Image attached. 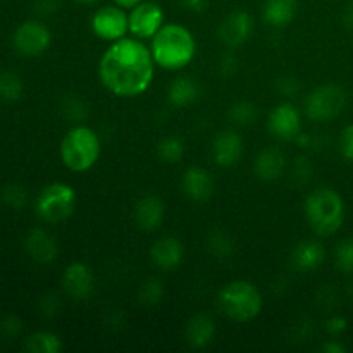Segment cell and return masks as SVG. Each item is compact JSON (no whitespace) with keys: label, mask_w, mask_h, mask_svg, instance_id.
<instances>
[{"label":"cell","mask_w":353,"mask_h":353,"mask_svg":"<svg viewBox=\"0 0 353 353\" xmlns=\"http://www.w3.org/2000/svg\"><path fill=\"white\" fill-rule=\"evenodd\" d=\"M154 55L143 40L124 37L112 41L99 62V78L105 90L121 99L140 97L152 86L155 76Z\"/></svg>","instance_id":"obj_1"},{"label":"cell","mask_w":353,"mask_h":353,"mask_svg":"<svg viewBox=\"0 0 353 353\" xmlns=\"http://www.w3.org/2000/svg\"><path fill=\"white\" fill-rule=\"evenodd\" d=\"M157 68L179 71L192 64L196 55V41L192 31L178 23H165L150 41Z\"/></svg>","instance_id":"obj_2"},{"label":"cell","mask_w":353,"mask_h":353,"mask_svg":"<svg viewBox=\"0 0 353 353\" xmlns=\"http://www.w3.org/2000/svg\"><path fill=\"white\" fill-rule=\"evenodd\" d=\"M305 217L314 233L319 236H333L345 221L343 196L333 188H317L305 199Z\"/></svg>","instance_id":"obj_3"},{"label":"cell","mask_w":353,"mask_h":353,"mask_svg":"<svg viewBox=\"0 0 353 353\" xmlns=\"http://www.w3.org/2000/svg\"><path fill=\"white\" fill-rule=\"evenodd\" d=\"M59 152L64 168L72 172H86L99 162L102 141L95 130L78 124L64 134Z\"/></svg>","instance_id":"obj_4"},{"label":"cell","mask_w":353,"mask_h":353,"mask_svg":"<svg viewBox=\"0 0 353 353\" xmlns=\"http://www.w3.org/2000/svg\"><path fill=\"white\" fill-rule=\"evenodd\" d=\"M217 305L228 319L234 323H250L261 316L264 299L261 290L254 283L236 279L226 283L221 288L217 295Z\"/></svg>","instance_id":"obj_5"},{"label":"cell","mask_w":353,"mask_h":353,"mask_svg":"<svg viewBox=\"0 0 353 353\" xmlns=\"http://www.w3.org/2000/svg\"><path fill=\"white\" fill-rule=\"evenodd\" d=\"M76 203L78 195L74 188L68 183L55 181L41 188L34 200V210L43 223L57 224L64 223L74 214Z\"/></svg>","instance_id":"obj_6"},{"label":"cell","mask_w":353,"mask_h":353,"mask_svg":"<svg viewBox=\"0 0 353 353\" xmlns=\"http://www.w3.org/2000/svg\"><path fill=\"white\" fill-rule=\"evenodd\" d=\"M347 105V92L340 85H321L305 99V114L312 121H331L340 116Z\"/></svg>","instance_id":"obj_7"},{"label":"cell","mask_w":353,"mask_h":353,"mask_svg":"<svg viewBox=\"0 0 353 353\" xmlns=\"http://www.w3.org/2000/svg\"><path fill=\"white\" fill-rule=\"evenodd\" d=\"M92 31L100 40L109 43L121 40L130 33V17L126 9L119 6H103L92 16Z\"/></svg>","instance_id":"obj_8"},{"label":"cell","mask_w":353,"mask_h":353,"mask_svg":"<svg viewBox=\"0 0 353 353\" xmlns=\"http://www.w3.org/2000/svg\"><path fill=\"white\" fill-rule=\"evenodd\" d=\"M52 43V33L40 21H26L19 24L12 34V45L24 57H38L45 54Z\"/></svg>","instance_id":"obj_9"},{"label":"cell","mask_w":353,"mask_h":353,"mask_svg":"<svg viewBox=\"0 0 353 353\" xmlns=\"http://www.w3.org/2000/svg\"><path fill=\"white\" fill-rule=\"evenodd\" d=\"M130 34L140 40H152L165 24V14L159 3L143 0L130 10Z\"/></svg>","instance_id":"obj_10"},{"label":"cell","mask_w":353,"mask_h":353,"mask_svg":"<svg viewBox=\"0 0 353 353\" xmlns=\"http://www.w3.org/2000/svg\"><path fill=\"white\" fill-rule=\"evenodd\" d=\"M62 288L69 299L86 302L95 293V274L85 262H72L62 272Z\"/></svg>","instance_id":"obj_11"},{"label":"cell","mask_w":353,"mask_h":353,"mask_svg":"<svg viewBox=\"0 0 353 353\" xmlns=\"http://www.w3.org/2000/svg\"><path fill=\"white\" fill-rule=\"evenodd\" d=\"M268 130L278 140H296V137L302 133V114L293 103H279L269 114Z\"/></svg>","instance_id":"obj_12"},{"label":"cell","mask_w":353,"mask_h":353,"mask_svg":"<svg viewBox=\"0 0 353 353\" xmlns=\"http://www.w3.org/2000/svg\"><path fill=\"white\" fill-rule=\"evenodd\" d=\"M254 33V17L245 10H234L228 14L217 30V37L223 41L224 47L238 48L250 40Z\"/></svg>","instance_id":"obj_13"},{"label":"cell","mask_w":353,"mask_h":353,"mask_svg":"<svg viewBox=\"0 0 353 353\" xmlns=\"http://www.w3.org/2000/svg\"><path fill=\"white\" fill-rule=\"evenodd\" d=\"M24 250L30 255L31 261L40 265L54 264L59 257L57 240L41 228H33L24 236Z\"/></svg>","instance_id":"obj_14"},{"label":"cell","mask_w":353,"mask_h":353,"mask_svg":"<svg viewBox=\"0 0 353 353\" xmlns=\"http://www.w3.org/2000/svg\"><path fill=\"white\" fill-rule=\"evenodd\" d=\"M212 159L219 168H233L243 157V138L233 130H224L212 141Z\"/></svg>","instance_id":"obj_15"},{"label":"cell","mask_w":353,"mask_h":353,"mask_svg":"<svg viewBox=\"0 0 353 353\" xmlns=\"http://www.w3.org/2000/svg\"><path fill=\"white\" fill-rule=\"evenodd\" d=\"M133 217L137 226L145 233L157 231L165 219L164 200L157 195H143L134 203Z\"/></svg>","instance_id":"obj_16"},{"label":"cell","mask_w":353,"mask_h":353,"mask_svg":"<svg viewBox=\"0 0 353 353\" xmlns=\"http://www.w3.org/2000/svg\"><path fill=\"white\" fill-rule=\"evenodd\" d=\"M150 261L161 271H174L185 259L183 243L174 236H162L155 240L150 247Z\"/></svg>","instance_id":"obj_17"},{"label":"cell","mask_w":353,"mask_h":353,"mask_svg":"<svg viewBox=\"0 0 353 353\" xmlns=\"http://www.w3.org/2000/svg\"><path fill=\"white\" fill-rule=\"evenodd\" d=\"M181 190L186 199L193 200V202H207L214 195L216 183L207 169L200 168V165H192L183 172Z\"/></svg>","instance_id":"obj_18"},{"label":"cell","mask_w":353,"mask_h":353,"mask_svg":"<svg viewBox=\"0 0 353 353\" xmlns=\"http://www.w3.org/2000/svg\"><path fill=\"white\" fill-rule=\"evenodd\" d=\"M216 338V323L205 312H199L188 319L185 326V340L195 350L209 347Z\"/></svg>","instance_id":"obj_19"},{"label":"cell","mask_w":353,"mask_h":353,"mask_svg":"<svg viewBox=\"0 0 353 353\" xmlns=\"http://www.w3.org/2000/svg\"><path fill=\"white\" fill-rule=\"evenodd\" d=\"M286 155L279 148L268 147L257 154L254 161V172L262 181H276L286 171Z\"/></svg>","instance_id":"obj_20"},{"label":"cell","mask_w":353,"mask_h":353,"mask_svg":"<svg viewBox=\"0 0 353 353\" xmlns=\"http://www.w3.org/2000/svg\"><path fill=\"white\" fill-rule=\"evenodd\" d=\"M326 261V248L316 240L300 241L292 252V265L299 272H314Z\"/></svg>","instance_id":"obj_21"},{"label":"cell","mask_w":353,"mask_h":353,"mask_svg":"<svg viewBox=\"0 0 353 353\" xmlns=\"http://www.w3.org/2000/svg\"><path fill=\"white\" fill-rule=\"evenodd\" d=\"M299 0H264L262 6V19L268 26L286 28L296 16Z\"/></svg>","instance_id":"obj_22"},{"label":"cell","mask_w":353,"mask_h":353,"mask_svg":"<svg viewBox=\"0 0 353 353\" xmlns=\"http://www.w3.org/2000/svg\"><path fill=\"white\" fill-rule=\"evenodd\" d=\"M200 92L202 90H200L196 79L190 78V76H179V78L172 79L171 85H169L168 102L178 109H185V107L192 105L199 100Z\"/></svg>","instance_id":"obj_23"},{"label":"cell","mask_w":353,"mask_h":353,"mask_svg":"<svg viewBox=\"0 0 353 353\" xmlns=\"http://www.w3.org/2000/svg\"><path fill=\"white\" fill-rule=\"evenodd\" d=\"M24 348L31 353H59L64 348L62 340L50 331H38L24 341Z\"/></svg>","instance_id":"obj_24"},{"label":"cell","mask_w":353,"mask_h":353,"mask_svg":"<svg viewBox=\"0 0 353 353\" xmlns=\"http://www.w3.org/2000/svg\"><path fill=\"white\" fill-rule=\"evenodd\" d=\"M207 248L214 257L230 259L231 255H234L236 245H234V240L230 233H226L224 230H214L207 236Z\"/></svg>","instance_id":"obj_25"},{"label":"cell","mask_w":353,"mask_h":353,"mask_svg":"<svg viewBox=\"0 0 353 353\" xmlns=\"http://www.w3.org/2000/svg\"><path fill=\"white\" fill-rule=\"evenodd\" d=\"M24 81L17 72L0 71V100L3 102H16L23 97Z\"/></svg>","instance_id":"obj_26"},{"label":"cell","mask_w":353,"mask_h":353,"mask_svg":"<svg viewBox=\"0 0 353 353\" xmlns=\"http://www.w3.org/2000/svg\"><path fill=\"white\" fill-rule=\"evenodd\" d=\"M185 143L178 137H165L157 143V157L165 164H178L185 157Z\"/></svg>","instance_id":"obj_27"},{"label":"cell","mask_w":353,"mask_h":353,"mask_svg":"<svg viewBox=\"0 0 353 353\" xmlns=\"http://www.w3.org/2000/svg\"><path fill=\"white\" fill-rule=\"evenodd\" d=\"M164 293H165V288L164 285H162L161 279L148 278L140 285V288H138L137 292V296H138V302H140L141 305L154 307L157 305V303H161V300L164 299Z\"/></svg>","instance_id":"obj_28"},{"label":"cell","mask_w":353,"mask_h":353,"mask_svg":"<svg viewBox=\"0 0 353 353\" xmlns=\"http://www.w3.org/2000/svg\"><path fill=\"white\" fill-rule=\"evenodd\" d=\"M231 123L238 124V126H250L255 123L259 116V109L254 102L248 100H238V102L231 103L230 110H228Z\"/></svg>","instance_id":"obj_29"},{"label":"cell","mask_w":353,"mask_h":353,"mask_svg":"<svg viewBox=\"0 0 353 353\" xmlns=\"http://www.w3.org/2000/svg\"><path fill=\"white\" fill-rule=\"evenodd\" d=\"M334 264L343 274H353V238H345L334 250Z\"/></svg>","instance_id":"obj_30"},{"label":"cell","mask_w":353,"mask_h":353,"mask_svg":"<svg viewBox=\"0 0 353 353\" xmlns=\"http://www.w3.org/2000/svg\"><path fill=\"white\" fill-rule=\"evenodd\" d=\"M2 200L6 202V205L10 207V209L14 210L24 209L28 203L26 188H24L23 185H17V183H10V185L3 186Z\"/></svg>","instance_id":"obj_31"},{"label":"cell","mask_w":353,"mask_h":353,"mask_svg":"<svg viewBox=\"0 0 353 353\" xmlns=\"http://www.w3.org/2000/svg\"><path fill=\"white\" fill-rule=\"evenodd\" d=\"M62 112L71 121H83L88 116V105L78 95H68L62 102Z\"/></svg>","instance_id":"obj_32"},{"label":"cell","mask_w":353,"mask_h":353,"mask_svg":"<svg viewBox=\"0 0 353 353\" xmlns=\"http://www.w3.org/2000/svg\"><path fill=\"white\" fill-rule=\"evenodd\" d=\"M312 164H310L309 157H299L295 161V165H293V178L296 179V183L300 185H305L310 178H312Z\"/></svg>","instance_id":"obj_33"},{"label":"cell","mask_w":353,"mask_h":353,"mask_svg":"<svg viewBox=\"0 0 353 353\" xmlns=\"http://www.w3.org/2000/svg\"><path fill=\"white\" fill-rule=\"evenodd\" d=\"M276 86H278V92L283 97H288V99H293L300 92V81L295 76H281L278 83H276Z\"/></svg>","instance_id":"obj_34"},{"label":"cell","mask_w":353,"mask_h":353,"mask_svg":"<svg viewBox=\"0 0 353 353\" xmlns=\"http://www.w3.org/2000/svg\"><path fill=\"white\" fill-rule=\"evenodd\" d=\"M340 152L348 162H353V124H348L340 137Z\"/></svg>","instance_id":"obj_35"},{"label":"cell","mask_w":353,"mask_h":353,"mask_svg":"<svg viewBox=\"0 0 353 353\" xmlns=\"http://www.w3.org/2000/svg\"><path fill=\"white\" fill-rule=\"evenodd\" d=\"M324 330H326V333L331 334V336H341V334L348 330V321L345 319L343 316H331L330 319L324 323Z\"/></svg>","instance_id":"obj_36"},{"label":"cell","mask_w":353,"mask_h":353,"mask_svg":"<svg viewBox=\"0 0 353 353\" xmlns=\"http://www.w3.org/2000/svg\"><path fill=\"white\" fill-rule=\"evenodd\" d=\"M0 331H2V334H6V336L16 338L17 334H21V331H23V323H21V319L17 316H7L3 317L2 323H0Z\"/></svg>","instance_id":"obj_37"},{"label":"cell","mask_w":353,"mask_h":353,"mask_svg":"<svg viewBox=\"0 0 353 353\" xmlns=\"http://www.w3.org/2000/svg\"><path fill=\"white\" fill-rule=\"evenodd\" d=\"M40 310L43 316L47 317H54L55 314L61 310V302H59V296L57 295H47L41 299L40 302Z\"/></svg>","instance_id":"obj_38"},{"label":"cell","mask_w":353,"mask_h":353,"mask_svg":"<svg viewBox=\"0 0 353 353\" xmlns=\"http://www.w3.org/2000/svg\"><path fill=\"white\" fill-rule=\"evenodd\" d=\"M33 9L40 16H52V14L57 12L59 0H34Z\"/></svg>","instance_id":"obj_39"},{"label":"cell","mask_w":353,"mask_h":353,"mask_svg":"<svg viewBox=\"0 0 353 353\" xmlns=\"http://www.w3.org/2000/svg\"><path fill=\"white\" fill-rule=\"evenodd\" d=\"M236 68H238V61L234 55H224V57H221L219 64H217V71L221 72L223 76H231L236 72Z\"/></svg>","instance_id":"obj_40"},{"label":"cell","mask_w":353,"mask_h":353,"mask_svg":"<svg viewBox=\"0 0 353 353\" xmlns=\"http://www.w3.org/2000/svg\"><path fill=\"white\" fill-rule=\"evenodd\" d=\"M178 2L192 12H202L207 9V0H178Z\"/></svg>","instance_id":"obj_41"},{"label":"cell","mask_w":353,"mask_h":353,"mask_svg":"<svg viewBox=\"0 0 353 353\" xmlns=\"http://www.w3.org/2000/svg\"><path fill=\"white\" fill-rule=\"evenodd\" d=\"M321 352L324 353H347V347L343 343H340L338 340L326 341V343L321 345Z\"/></svg>","instance_id":"obj_42"},{"label":"cell","mask_w":353,"mask_h":353,"mask_svg":"<svg viewBox=\"0 0 353 353\" xmlns=\"http://www.w3.org/2000/svg\"><path fill=\"white\" fill-rule=\"evenodd\" d=\"M141 2H143V0H114V3H116V6L123 7V9H126V10H131L133 7H137L138 3H141Z\"/></svg>","instance_id":"obj_43"},{"label":"cell","mask_w":353,"mask_h":353,"mask_svg":"<svg viewBox=\"0 0 353 353\" xmlns=\"http://www.w3.org/2000/svg\"><path fill=\"white\" fill-rule=\"evenodd\" d=\"M343 19H345V24H347L348 28H352V30H353V0L347 6V10H345Z\"/></svg>","instance_id":"obj_44"},{"label":"cell","mask_w":353,"mask_h":353,"mask_svg":"<svg viewBox=\"0 0 353 353\" xmlns=\"http://www.w3.org/2000/svg\"><path fill=\"white\" fill-rule=\"evenodd\" d=\"M74 2H78V3H86V6H88V3H95V2H99V0H74Z\"/></svg>","instance_id":"obj_45"},{"label":"cell","mask_w":353,"mask_h":353,"mask_svg":"<svg viewBox=\"0 0 353 353\" xmlns=\"http://www.w3.org/2000/svg\"><path fill=\"white\" fill-rule=\"evenodd\" d=\"M348 295H350L352 300H353V285L350 286V288H348Z\"/></svg>","instance_id":"obj_46"}]
</instances>
